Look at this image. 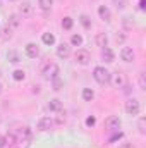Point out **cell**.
Returning <instances> with one entry per match:
<instances>
[{"mask_svg":"<svg viewBox=\"0 0 146 148\" xmlns=\"http://www.w3.org/2000/svg\"><path fill=\"white\" fill-rule=\"evenodd\" d=\"M40 74H41L45 79H53V77L59 76V66H57L55 62L46 60V62L41 64V67H40Z\"/></svg>","mask_w":146,"mask_h":148,"instance_id":"obj_1","label":"cell"},{"mask_svg":"<svg viewBox=\"0 0 146 148\" xmlns=\"http://www.w3.org/2000/svg\"><path fill=\"white\" fill-rule=\"evenodd\" d=\"M93 77H95L100 84H107V83L110 81V73L105 69V67L98 66V67H95V71H93Z\"/></svg>","mask_w":146,"mask_h":148,"instance_id":"obj_2","label":"cell"},{"mask_svg":"<svg viewBox=\"0 0 146 148\" xmlns=\"http://www.w3.org/2000/svg\"><path fill=\"white\" fill-rule=\"evenodd\" d=\"M139 102L136 100V98H131V100H127L126 102V112L129 114V115H138L139 114Z\"/></svg>","mask_w":146,"mask_h":148,"instance_id":"obj_3","label":"cell"},{"mask_svg":"<svg viewBox=\"0 0 146 148\" xmlns=\"http://www.w3.org/2000/svg\"><path fill=\"white\" fill-rule=\"evenodd\" d=\"M115 88H122V86H126V76L122 73H115V74H110V81Z\"/></svg>","mask_w":146,"mask_h":148,"instance_id":"obj_4","label":"cell"},{"mask_svg":"<svg viewBox=\"0 0 146 148\" xmlns=\"http://www.w3.org/2000/svg\"><path fill=\"white\" fill-rule=\"evenodd\" d=\"M120 119L117 117V115H110L108 119L105 121V127L107 129H110V131H119L120 129Z\"/></svg>","mask_w":146,"mask_h":148,"instance_id":"obj_5","label":"cell"},{"mask_svg":"<svg viewBox=\"0 0 146 148\" xmlns=\"http://www.w3.org/2000/svg\"><path fill=\"white\" fill-rule=\"evenodd\" d=\"M89 60H91V57H89V53H88L86 50H79V52L76 53V62H77V64H81V66H88Z\"/></svg>","mask_w":146,"mask_h":148,"instance_id":"obj_6","label":"cell"},{"mask_svg":"<svg viewBox=\"0 0 146 148\" xmlns=\"http://www.w3.org/2000/svg\"><path fill=\"white\" fill-rule=\"evenodd\" d=\"M52 126H53V121L50 119V117H41L40 121H38V131H48V129H52Z\"/></svg>","mask_w":146,"mask_h":148,"instance_id":"obj_7","label":"cell"},{"mask_svg":"<svg viewBox=\"0 0 146 148\" xmlns=\"http://www.w3.org/2000/svg\"><path fill=\"white\" fill-rule=\"evenodd\" d=\"M57 55H59L60 59H67V57L71 55V47H69L67 43H60V45L57 47Z\"/></svg>","mask_w":146,"mask_h":148,"instance_id":"obj_8","label":"cell"},{"mask_svg":"<svg viewBox=\"0 0 146 148\" xmlns=\"http://www.w3.org/2000/svg\"><path fill=\"white\" fill-rule=\"evenodd\" d=\"M24 50H26V55L29 59H36L38 55H40V48L36 47V43H28Z\"/></svg>","mask_w":146,"mask_h":148,"instance_id":"obj_9","label":"cell"},{"mask_svg":"<svg viewBox=\"0 0 146 148\" xmlns=\"http://www.w3.org/2000/svg\"><path fill=\"white\" fill-rule=\"evenodd\" d=\"M120 57H122L124 62H132V60H134V52H132V48L124 47V48L120 50Z\"/></svg>","mask_w":146,"mask_h":148,"instance_id":"obj_10","label":"cell"},{"mask_svg":"<svg viewBox=\"0 0 146 148\" xmlns=\"http://www.w3.org/2000/svg\"><path fill=\"white\" fill-rule=\"evenodd\" d=\"M102 59L107 62V64H110V62H113V59H115V55H113V52H112V48H108V47H105V48H102Z\"/></svg>","mask_w":146,"mask_h":148,"instance_id":"obj_11","label":"cell"},{"mask_svg":"<svg viewBox=\"0 0 146 148\" xmlns=\"http://www.w3.org/2000/svg\"><path fill=\"white\" fill-rule=\"evenodd\" d=\"M48 109H50V110H53V112H60V110H62V102H60L59 98H53V100H50Z\"/></svg>","mask_w":146,"mask_h":148,"instance_id":"obj_12","label":"cell"},{"mask_svg":"<svg viewBox=\"0 0 146 148\" xmlns=\"http://www.w3.org/2000/svg\"><path fill=\"white\" fill-rule=\"evenodd\" d=\"M95 40H96V45H98V47H102V48H105V47H107V43H108V38H107L105 33H98Z\"/></svg>","mask_w":146,"mask_h":148,"instance_id":"obj_13","label":"cell"},{"mask_svg":"<svg viewBox=\"0 0 146 148\" xmlns=\"http://www.w3.org/2000/svg\"><path fill=\"white\" fill-rule=\"evenodd\" d=\"M98 14H100V17H102L103 21H110V10H108V7L100 5V7H98Z\"/></svg>","mask_w":146,"mask_h":148,"instance_id":"obj_14","label":"cell"},{"mask_svg":"<svg viewBox=\"0 0 146 148\" xmlns=\"http://www.w3.org/2000/svg\"><path fill=\"white\" fill-rule=\"evenodd\" d=\"M41 41H43L45 45H48V47H50V45H53V43H55V36H53L52 33H43V35H41Z\"/></svg>","mask_w":146,"mask_h":148,"instance_id":"obj_15","label":"cell"},{"mask_svg":"<svg viewBox=\"0 0 146 148\" xmlns=\"http://www.w3.org/2000/svg\"><path fill=\"white\" fill-rule=\"evenodd\" d=\"M93 98H95V91H93L91 88H84V90H83V100L91 102Z\"/></svg>","mask_w":146,"mask_h":148,"instance_id":"obj_16","label":"cell"},{"mask_svg":"<svg viewBox=\"0 0 146 148\" xmlns=\"http://www.w3.org/2000/svg\"><path fill=\"white\" fill-rule=\"evenodd\" d=\"M31 12H33V5H31V3L26 2V3L21 5V14H23V16H31Z\"/></svg>","mask_w":146,"mask_h":148,"instance_id":"obj_17","label":"cell"},{"mask_svg":"<svg viewBox=\"0 0 146 148\" xmlns=\"http://www.w3.org/2000/svg\"><path fill=\"white\" fill-rule=\"evenodd\" d=\"M38 5L41 7V10H50L53 5V0H38Z\"/></svg>","mask_w":146,"mask_h":148,"instance_id":"obj_18","label":"cell"},{"mask_svg":"<svg viewBox=\"0 0 146 148\" xmlns=\"http://www.w3.org/2000/svg\"><path fill=\"white\" fill-rule=\"evenodd\" d=\"M79 21H81V24L86 28V29H89L91 28V19L86 16V14H81V17H79Z\"/></svg>","mask_w":146,"mask_h":148,"instance_id":"obj_19","label":"cell"},{"mask_svg":"<svg viewBox=\"0 0 146 148\" xmlns=\"http://www.w3.org/2000/svg\"><path fill=\"white\" fill-rule=\"evenodd\" d=\"M7 59H9V62H12V64H17V62L21 60V57H19L17 52H9V53H7Z\"/></svg>","mask_w":146,"mask_h":148,"instance_id":"obj_20","label":"cell"},{"mask_svg":"<svg viewBox=\"0 0 146 148\" xmlns=\"http://www.w3.org/2000/svg\"><path fill=\"white\" fill-rule=\"evenodd\" d=\"M2 40H10L12 38V28H9V26H5L3 29H2V35H0Z\"/></svg>","mask_w":146,"mask_h":148,"instance_id":"obj_21","label":"cell"},{"mask_svg":"<svg viewBox=\"0 0 146 148\" xmlns=\"http://www.w3.org/2000/svg\"><path fill=\"white\" fill-rule=\"evenodd\" d=\"M52 83H53V90H55V91L62 90V86H64V81H62L59 76H57V77H53V79H52Z\"/></svg>","mask_w":146,"mask_h":148,"instance_id":"obj_22","label":"cell"},{"mask_svg":"<svg viewBox=\"0 0 146 148\" xmlns=\"http://www.w3.org/2000/svg\"><path fill=\"white\" fill-rule=\"evenodd\" d=\"M12 77H14L16 81H23V79L26 77V73H24V71H21V69H17V71H14V73H12Z\"/></svg>","mask_w":146,"mask_h":148,"instance_id":"obj_23","label":"cell"},{"mask_svg":"<svg viewBox=\"0 0 146 148\" xmlns=\"http://www.w3.org/2000/svg\"><path fill=\"white\" fill-rule=\"evenodd\" d=\"M72 26H74V21L71 17H64V19H62V28H64V29H71Z\"/></svg>","mask_w":146,"mask_h":148,"instance_id":"obj_24","label":"cell"},{"mask_svg":"<svg viewBox=\"0 0 146 148\" xmlns=\"http://www.w3.org/2000/svg\"><path fill=\"white\" fill-rule=\"evenodd\" d=\"M138 129H139L141 134H146V119L145 117H141V119L138 121Z\"/></svg>","mask_w":146,"mask_h":148,"instance_id":"obj_25","label":"cell"},{"mask_svg":"<svg viewBox=\"0 0 146 148\" xmlns=\"http://www.w3.org/2000/svg\"><path fill=\"white\" fill-rule=\"evenodd\" d=\"M3 138H5V145H9V147H10V145H16V136H14L12 133H7Z\"/></svg>","mask_w":146,"mask_h":148,"instance_id":"obj_26","label":"cell"},{"mask_svg":"<svg viewBox=\"0 0 146 148\" xmlns=\"http://www.w3.org/2000/svg\"><path fill=\"white\" fill-rule=\"evenodd\" d=\"M71 43H72L74 47L83 45V36H81V35H72V36H71Z\"/></svg>","mask_w":146,"mask_h":148,"instance_id":"obj_27","label":"cell"},{"mask_svg":"<svg viewBox=\"0 0 146 148\" xmlns=\"http://www.w3.org/2000/svg\"><path fill=\"white\" fill-rule=\"evenodd\" d=\"M9 23H10V26H19L21 21H19V17H17L16 14H12V16L9 17Z\"/></svg>","mask_w":146,"mask_h":148,"instance_id":"obj_28","label":"cell"},{"mask_svg":"<svg viewBox=\"0 0 146 148\" xmlns=\"http://www.w3.org/2000/svg\"><path fill=\"white\" fill-rule=\"evenodd\" d=\"M139 88L141 90H146V79H145V73L139 74Z\"/></svg>","mask_w":146,"mask_h":148,"instance_id":"obj_29","label":"cell"},{"mask_svg":"<svg viewBox=\"0 0 146 148\" xmlns=\"http://www.w3.org/2000/svg\"><path fill=\"white\" fill-rule=\"evenodd\" d=\"M95 124H96V119H95V117H88V119H86V126H88V127H93Z\"/></svg>","mask_w":146,"mask_h":148,"instance_id":"obj_30","label":"cell"},{"mask_svg":"<svg viewBox=\"0 0 146 148\" xmlns=\"http://www.w3.org/2000/svg\"><path fill=\"white\" fill-rule=\"evenodd\" d=\"M113 2H115L117 9H124L126 7V0H113Z\"/></svg>","mask_w":146,"mask_h":148,"instance_id":"obj_31","label":"cell"},{"mask_svg":"<svg viewBox=\"0 0 146 148\" xmlns=\"http://www.w3.org/2000/svg\"><path fill=\"white\" fill-rule=\"evenodd\" d=\"M120 138H122V133H120V131H117V133L110 138V141H115V140H120Z\"/></svg>","mask_w":146,"mask_h":148,"instance_id":"obj_32","label":"cell"},{"mask_svg":"<svg viewBox=\"0 0 146 148\" xmlns=\"http://www.w3.org/2000/svg\"><path fill=\"white\" fill-rule=\"evenodd\" d=\"M139 9H141V10L146 9V0H139Z\"/></svg>","mask_w":146,"mask_h":148,"instance_id":"obj_33","label":"cell"},{"mask_svg":"<svg viewBox=\"0 0 146 148\" xmlns=\"http://www.w3.org/2000/svg\"><path fill=\"white\" fill-rule=\"evenodd\" d=\"M64 121H65V117H64L62 114H59V117H57V122H59V124H62Z\"/></svg>","mask_w":146,"mask_h":148,"instance_id":"obj_34","label":"cell"},{"mask_svg":"<svg viewBox=\"0 0 146 148\" xmlns=\"http://www.w3.org/2000/svg\"><path fill=\"white\" fill-rule=\"evenodd\" d=\"M3 147H7V145H5V138L0 136V148H3Z\"/></svg>","mask_w":146,"mask_h":148,"instance_id":"obj_35","label":"cell"},{"mask_svg":"<svg viewBox=\"0 0 146 148\" xmlns=\"http://www.w3.org/2000/svg\"><path fill=\"white\" fill-rule=\"evenodd\" d=\"M119 148H134V147H132L131 143H122V145H120Z\"/></svg>","mask_w":146,"mask_h":148,"instance_id":"obj_36","label":"cell"},{"mask_svg":"<svg viewBox=\"0 0 146 148\" xmlns=\"http://www.w3.org/2000/svg\"><path fill=\"white\" fill-rule=\"evenodd\" d=\"M0 93H2V84H0Z\"/></svg>","mask_w":146,"mask_h":148,"instance_id":"obj_37","label":"cell"},{"mask_svg":"<svg viewBox=\"0 0 146 148\" xmlns=\"http://www.w3.org/2000/svg\"><path fill=\"white\" fill-rule=\"evenodd\" d=\"M0 122H2V119H0Z\"/></svg>","mask_w":146,"mask_h":148,"instance_id":"obj_38","label":"cell"}]
</instances>
